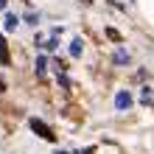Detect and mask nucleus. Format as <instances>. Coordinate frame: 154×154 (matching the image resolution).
I'll return each instance as SVG.
<instances>
[{"label": "nucleus", "mask_w": 154, "mask_h": 154, "mask_svg": "<svg viewBox=\"0 0 154 154\" xmlns=\"http://www.w3.org/2000/svg\"><path fill=\"white\" fill-rule=\"evenodd\" d=\"M31 129H34V132H39V137H45V140H53V132H51V129H48V126H45L42 121H37V118L31 121Z\"/></svg>", "instance_id": "1"}, {"label": "nucleus", "mask_w": 154, "mask_h": 154, "mask_svg": "<svg viewBox=\"0 0 154 154\" xmlns=\"http://www.w3.org/2000/svg\"><path fill=\"white\" fill-rule=\"evenodd\" d=\"M129 104H132V95H129V93H123V90H121V93L115 95V106H118V109H126Z\"/></svg>", "instance_id": "2"}, {"label": "nucleus", "mask_w": 154, "mask_h": 154, "mask_svg": "<svg viewBox=\"0 0 154 154\" xmlns=\"http://www.w3.org/2000/svg\"><path fill=\"white\" fill-rule=\"evenodd\" d=\"M0 65H8V48H6L3 37H0Z\"/></svg>", "instance_id": "3"}, {"label": "nucleus", "mask_w": 154, "mask_h": 154, "mask_svg": "<svg viewBox=\"0 0 154 154\" xmlns=\"http://www.w3.org/2000/svg\"><path fill=\"white\" fill-rule=\"evenodd\" d=\"M17 23H20V20H17L14 14H8V17H6V31H14V28H17Z\"/></svg>", "instance_id": "4"}, {"label": "nucleus", "mask_w": 154, "mask_h": 154, "mask_svg": "<svg viewBox=\"0 0 154 154\" xmlns=\"http://www.w3.org/2000/svg\"><path fill=\"white\" fill-rule=\"evenodd\" d=\"M81 48H84V45H81V39H73V45H70V53H73V56H79Z\"/></svg>", "instance_id": "5"}, {"label": "nucleus", "mask_w": 154, "mask_h": 154, "mask_svg": "<svg viewBox=\"0 0 154 154\" xmlns=\"http://www.w3.org/2000/svg\"><path fill=\"white\" fill-rule=\"evenodd\" d=\"M115 62H121V65H123V62H129V53H123V51H118V53H115Z\"/></svg>", "instance_id": "6"}, {"label": "nucleus", "mask_w": 154, "mask_h": 154, "mask_svg": "<svg viewBox=\"0 0 154 154\" xmlns=\"http://www.w3.org/2000/svg\"><path fill=\"white\" fill-rule=\"evenodd\" d=\"M37 73H45V59H37Z\"/></svg>", "instance_id": "7"}, {"label": "nucleus", "mask_w": 154, "mask_h": 154, "mask_svg": "<svg viewBox=\"0 0 154 154\" xmlns=\"http://www.w3.org/2000/svg\"><path fill=\"white\" fill-rule=\"evenodd\" d=\"M3 6H6V0H0V8H3Z\"/></svg>", "instance_id": "8"}, {"label": "nucleus", "mask_w": 154, "mask_h": 154, "mask_svg": "<svg viewBox=\"0 0 154 154\" xmlns=\"http://www.w3.org/2000/svg\"><path fill=\"white\" fill-rule=\"evenodd\" d=\"M59 154H67V151H59Z\"/></svg>", "instance_id": "9"}]
</instances>
